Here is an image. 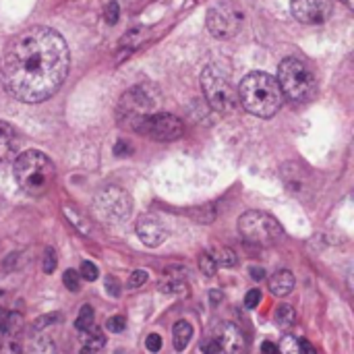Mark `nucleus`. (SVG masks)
I'll return each instance as SVG.
<instances>
[{"instance_id":"1a4fd4ad","label":"nucleus","mask_w":354,"mask_h":354,"mask_svg":"<svg viewBox=\"0 0 354 354\" xmlns=\"http://www.w3.org/2000/svg\"><path fill=\"white\" fill-rule=\"evenodd\" d=\"M205 25H207V29H209V33L214 37L228 39V37H232V35L239 33V29L243 25V12L232 2L222 0V2H216L207 10Z\"/></svg>"},{"instance_id":"ddd939ff","label":"nucleus","mask_w":354,"mask_h":354,"mask_svg":"<svg viewBox=\"0 0 354 354\" xmlns=\"http://www.w3.org/2000/svg\"><path fill=\"white\" fill-rule=\"evenodd\" d=\"M218 344L222 351H226L228 354H245L247 351V338L245 332L234 326V324H222L218 328Z\"/></svg>"},{"instance_id":"a878e982","label":"nucleus","mask_w":354,"mask_h":354,"mask_svg":"<svg viewBox=\"0 0 354 354\" xmlns=\"http://www.w3.org/2000/svg\"><path fill=\"white\" fill-rule=\"evenodd\" d=\"M199 270H201L203 276H207V278H212V276L216 274L218 266H216V261L212 259L209 253H201V255H199Z\"/></svg>"},{"instance_id":"5701e85b","label":"nucleus","mask_w":354,"mask_h":354,"mask_svg":"<svg viewBox=\"0 0 354 354\" xmlns=\"http://www.w3.org/2000/svg\"><path fill=\"white\" fill-rule=\"evenodd\" d=\"M64 216H66V218L71 220V224H73V226H75V228H77V230H79L81 234H85V236H87V234L91 232L89 224H87V222H85V220H83V218H81V216H79L77 212H73L71 207H64Z\"/></svg>"},{"instance_id":"a211bd4d","label":"nucleus","mask_w":354,"mask_h":354,"mask_svg":"<svg viewBox=\"0 0 354 354\" xmlns=\"http://www.w3.org/2000/svg\"><path fill=\"white\" fill-rule=\"evenodd\" d=\"M23 354H58V351H56V344L50 338L39 336V338H35V340H31L27 344V348H25Z\"/></svg>"},{"instance_id":"7c9ffc66","label":"nucleus","mask_w":354,"mask_h":354,"mask_svg":"<svg viewBox=\"0 0 354 354\" xmlns=\"http://www.w3.org/2000/svg\"><path fill=\"white\" fill-rule=\"evenodd\" d=\"M0 354H23V348H21V344L10 336V338H6V340H4V344H2V353Z\"/></svg>"},{"instance_id":"6e6552de","label":"nucleus","mask_w":354,"mask_h":354,"mask_svg":"<svg viewBox=\"0 0 354 354\" xmlns=\"http://www.w3.org/2000/svg\"><path fill=\"white\" fill-rule=\"evenodd\" d=\"M95 214L108 224H120L131 216V197L120 187H106L95 195Z\"/></svg>"},{"instance_id":"aec40b11","label":"nucleus","mask_w":354,"mask_h":354,"mask_svg":"<svg viewBox=\"0 0 354 354\" xmlns=\"http://www.w3.org/2000/svg\"><path fill=\"white\" fill-rule=\"evenodd\" d=\"M19 322H21V315L19 313H10L4 307H0V332L15 334L17 328H19Z\"/></svg>"},{"instance_id":"9b49d317","label":"nucleus","mask_w":354,"mask_h":354,"mask_svg":"<svg viewBox=\"0 0 354 354\" xmlns=\"http://www.w3.org/2000/svg\"><path fill=\"white\" fill-rule=\"evenodd\" d=\"M292 15L303 25H322L330 19L334 2L332 0H290Z\"/></svg>"},{"instance_id":"c756f323","label":"nucleus","mask_w":354,"mask_h":354,"mask_svg":"<svg viewBox=\"0 0 354 354\" xmlns=\"http://www.w3.org/2000/svg\"><path fill=\"white\" fill-rule=\"evenodd\" d=\"M60 322V313H50V315H44V317H37L35 319V330H44V328H48V326H52V324H58Z\"/></svg>"},{"instance_id":"ea45409f","label":"nucleus","mask_w":354,"mask_h":354,"mask_svg":"<svg viewBox=\"0 0 354 354\" xmlns=\"http://www.w3.org/2000/svg\"><path fill=\"white\" fill-rule=\"evenodd\" d=\"M299 353L301 354H317V351L313 348V344L309 340H301L299 342Z\"/></svg>"},{"instance_id":"b1692460","label":"nucleus","mask_w":354,"mask_h":354,"mask_svg":"<svg viewBox=\"0 0 354 354\" xmlns=\"http://www.w3.org/2000/svg\"><path fill=\"white\" fill-rule=\"evenodd\" d=\"M62 282H64V286L71 292H79L81 290V276H79L77 270H66L64 276H62Z\"/></svg>"},{"instance_id":"39448f33","label":"nucleus","mask_w":354,"mask_h":354,"mask_svg":"<svg viewBox=\"0 0 354 354\" xmlns=\"http://www.w3.org/2000/svg\"><path fill=\"white\" fill-rule=\"evenodd\" d=\"M278 85L282 95L292 102H307L315 93V75L299 58H286L278 71Z\"/></svg>"},{"instance_id":"2eb2a0df","label":"nucleus","mask_w":354,"mask_h":354,"mask_svg":"<svg viewBox=\"0 0 354 354\" xmlns=\"http://www.w3.org/2000/svg\"><path fill=\"white\" fill-rule=\"evenodd\" d=\"M292 288H295V276H292L288 270L276 272V274L272 276V280H270V290H272V295H276V297H286V295L292 292Z\"/></svg>"},{"instance_id":"72a5a7b5","label":"nucleus","mask_w":354,"mask_h":354,"mask_svg":"<svg viewBox=\"0 0 354 354\" xmlns=\"http://www.w3.org/2000/svg\"><path fill=\"white\" fill-rule=\"evenodd\" d=\"M145 282H147V272H145V270H137V272L131 274V280H129L131 288H139V286H143Z\"/></svg>"},{"instance_id":"58836bf2","label":"nucleus","mask_w":354,"mask_h":354,"mask_svg":"<svg viewBox=\"0 0 354 354\" xmlns=\"http://www.w3.org/2000/svg\"><path fill=\"white\" fill-rule=\"evenodd\" d=\"M249 276H251L255 282H261V280L266 278V270H263V268H259V266H257V268L253 266V268H249Z\"/></svg>"},{"instance_id":"473e14b6","label":"nucleus","mask_w":354,"mask_h":354,"mask_svg":"<svg viewBox=\"0 0 354 354\" xmlns=\"http://www.w3.org/2000/svg\"><path fill=\"white\" fill-rule=\"evenodd\" d=\"M145 348L149 353H160L162 351V336L160 334H149L145 340Z\"/></svg>"},{"instance_id":"393cba45","label":"nucleus","mask_w":354,"mask_h":354,"mask_svg":"<svg viewBox=\"0 0 354 354\" xmlns=\"http://www.w3.org/2000/svg\"><path fill=\"white\" fill-rule=\"evenodd\" d=\"M56 266H58V259H56V251L52 247L46 249L44 253V261H41V270L44 274H54L56 272Z\"/></svg>"},{"instance_id":"4468645a","label":"nucleus","mask_w":354,"mask_h":354,"mask_svg":"<svg viewBox=\"0 0 354 354\" xmlns=\"http://www.w3.org/2000/svg\"><path fill=\"white\" fill-rule=\"evenodd\" d=\"M17 153V133L8 122L0 120V168L12 162Z\"/></svg>"},{"instance_id":"4c0bfd02","label":"nucleus","mask_w":354,"mask_h":354,"mask_svg":"<svg viewBox=\"0 0 354 354\" xmlns=\"http://www.w3.org/2000/svg\"><path fill=\"white\" fill-rule=\"evenodd\" d=\"M131 151H133V149H131V145H129L127 141H118L116 147H114V153H116V156H129Z\"/></svg>"},{"instance_id":"79ce46f5","label":"nucleus","mask_w":354,"mask_h":354,"mask_svg":"<svg viewBox=\"0 0 354 354\" xmlns=\"http://www.w3.org/2000/svg\"><path fill=\"white\" fill-rule=\"evenodd\" d=\"M209 297H212V305H218V301L222 299V295H220L218 290H212V295H209Z\"/></svg>"},{"instance_id":"423d86ee","label":"nucleus","mask_w":354,"mask_h":354,"mask_svg":"<svg viewBox=\"0 0 354 354\" xmlns=\"http://www.w3.org/2000/svg\"><path fill=\"white\" fill-rule=\"evenodd\" d=\"M239 232L243 239L255 247H272L284 239V228L280 222L266 212H245L239 218Z\"/></svg>"},{"instance_id":"f257e3e1","label":"nucleus","mask_w":354,"mask_h":354,"mask_svg":"<svg viewBox=\"0 0 354 354\" xmlns=\"http://www.w3.org/2000/svg\"><path fill=\"white\" fill-rule=\"evenodd\" d=\"M71 54L64 37L50 27H29L15 35L0 56V83L25 104L52 97L68 75Z\"/></svg>"},{"instance_id":"6ab92c4d","label":"nucleus","mask_w":354,"mask_h":354,"mask_svg":"<svg viewBox=\"0 0 354 354\" xmlns=\"http://www.w3.org/2000/svg\"><path fill=\"white\" fill-rule=\"evenodd\" d=\"M212 259L216 261V266H222V268H232L236 266V253L228 247H216L214 253H209Z\"/></svg>"},{"instance_id":"37998d69","label":"nucleus","mask_w":354,"mask_h":354,"mask_svg":"<svg viewBox=\"0 0 354 354\" xmlns=\"http://www.w3.org/2000/svg\"><path fill=\"white\" fill-rule=\"evenodd\" d=\"M4 295H6V288H4V286H2V280H0V299H2V297H4Z\"/></svg>"},{"instance_id":"f704fd0d","label":"nucleus","mask_w":354,"mask_h":354,"mask_svg":"<svg viewBox=\"0 0 354 354\" xmlns=\"http://www.w3.org/2000/svg\"><path fill=\"white\" fill-rule=\"evenodd\" d=\"M201 353L203 354H220L222 353V348H220V344H218V340H216V338H209V340H205V342L201 344Z\"/></svg>"},{"instance_id":"cd10ccee","label":"nucleus","mask_w":354,"mask_h":354,"mask_svg":"<svg viewBox=\"0 0 354 354\" xmlns=\"http://www.w3.org/2000/svg\"><path fill=\"white\" fill-rule=\"evenodd\" d=\"M278 354H301L299 353V340L292 336H284L278 346Z\"/></svg>"},{"instance_id":"f03ea898","label":"nucleus","mask_w":354,"mask_h":354,"mask_svg":"<svg viewBox=\"0 0 354 354\" xmlns=\"http://www.w3.org/2000/svg\"><path fill=\"white\" fill-rule=\"evenodd\" d=\"M239 102L247 112L259 118H272L282 108V91L278 81L268 73H249L239 85Z\"/></svg>"},{"instance_id":"f3484780","label":"nucleus","mask_w":354,"mask_h":354,"mask_svg":"<svg viewBox=\"0 0 354 354\" xmlns=\"http://www.w3.org/2000/svg\"><path fill=\"white\" fill-rule=\"evenodd\" d=\"M106 344V338L100 330L91 328V334L87 332V338H83V348L81 354H97L102 351V346Z\"/></svg>"},{"instance_id":"c85d7f7f","label":"nucleus","mask_w":354,"mask_h":354,"mask_svg":"<svg viewBox=\"0 0 354 354\" xmlns=\"http://www.w3.org/2000/svg\"><path fill=\"white\" fill-rule=\"evenodd\" d=\"M127 328V319L122 315H114L106 322V330L112 332V334H120L122 330Z\"/></svg>"},{"instance_id":"dca6fc26","label":"nucleus","mask_w":354,"mask_h":354,"mask_svg":"<svg viewBox=\"0 0 354 354\" xmlns=\"http://www.w3.org/2000/svg\"><path fill=\"white\" fill-rule=\"evenodd\" d=\"M193 338V326L189 322H176L174 326V348L183 353Z\"/></svg>"},{"instance_id":"e433bc0d","label":"nucleus","mask_w":354,"mask_h":354,"mask_svg":"<svg viewBox=\"0 0 354 354\" xmlns=\"http://www.w3.org/2000/svg\"><path fill=\"white\" fill-rule=\"evenodd\" d=\"M106 21L110 23V25H114L116 21H118V4L116 2H110L108 6H106Z\"/></svg>"},{"instance_id":"bb28decb","label":"nucleus","mask_w":354,"mask_h":354,"mask_svg":"<svg viewBox=\"0 0 354 354\" xmlns=\"http://www.w3.org/2000/svg\"><path fill=\"white\" fill-rule=\"evenodd\" d=\"M79 276H81L83 280H87V282H95L97 276H100L97 266L91 263V261H83V263H81V270H79Z\"/></svg>"},{"instance_id":"7ed1b4c3","label":"nucleus","mask_w":354,"mask_h":354,"mask_svg":"<svg viewBox=\"0 0 354 354\" xmlns=\"http://www.w3.org/2000/svg\"><path fill=\"white\" fill-rule=\"evenodd\" d=\"M15 178L27 195L41 197L56 180V166L46 153L29 149L15 160Z\"/></svg>"},{"instance_id":"f8f14e48","label":"nucleus","mask_w":354,"mask_h":354,"mask_svg":"<svg viewBox=\"0 0 354 354\" xmlns=\"http://www.w3.org/2000/svg\"><path fill=\"white\" fill-rule=\"evenodd\" d=\"M137 236L145 247H160L166 241V228L156 216H141L137 226H135Z\"/></svg>"},{"instance_id":"9d476101","label":"nucleus","mask_w":354,"mask_h":354,"mask_svg":"<svg viewBox=\"0 0 354 354\" xmlns=\"http://www.w3.org/2000/svg\"><path fill=\"white\" fill-rule=\"evenodd\" d=\"M137 133H141L153 141H176L183 137L185 127H183L178 116L168 114V112H160V114L147 116Z\"/></svg>"},{"instance_id":"c9c22d12","label":"nucleus","mask_w":354,"mask_h":354,"mask_svg":"<svg viewBox=\"0 0 354 354\" xmlns=\"http://www.w3.org/2000/svg\"><path fill=\"white\" fill-rule=\"evenodd\" d=\"M106 292H108L110 297H120V284H118L116 278H112V276L106 278Z\"/></svg>"},{"instance_id":"4be33fe9","label":"nucleus","mask_w":354,"mask_h":354,"mask_svg":"<svg viewBox=\"0 0 354 354\" xmlns=\"http://www.w3.org/2000/svg\"><path fill=\"white\" fill-rule=\"evenodd\" d=\"M297 319V313L290 305H280L278 311H276V322L280 328H290Z\"/></svg>"},{"instance_id":"20e7f679","label":"nucleus","mask_w":354,"mask_h":354,"mask_svg":"<svg viewBox=\"0 0 354 354\" xmlns=\"http://www.w3.org/2000/svg\"><path fill=\"white\" fill-rule=\"evenodd\" d=\"M201 87L209 106L222 114H230L239 108V91L230 81V75L218 64L205 66L201 73Z\"/></svg>"},{"instance_id":"412c9836","label":"nucleus","mask_w":354,"mask_h":354,"mask_svg":"<svg viewBox=\"0 0 354 354\" xmlns=\"http://www.w3.org/2000/svg\"><path fill=\"white\" fill-rule=\"evenodd\" d=\"M93 319H95V313H93V307L91 305H83L81 311H79V317L75 322V328L79 332H89L93 328Z\"/></svg>"},{"instance_id":"0eeeda50","label":"nucleus","mask_w":354,"mask_h":354,"mask_svg":"<svg viewBox=\"0 0 354 354\" xmlns=\"http://www.w3.org/2000/svg\"><path fill=\"white\" fill-rule=\"evenodd\" d=\"M158 106L153 87L149 85H137L129 89L118 104V122L127 129L139 131L143 120L151 116L153 108Z\"/></svg>"},{"instance_id":"a19ab883","label":"nucleus","mask_w":354,"mask_h":354,"mask_svg":"<svg viewBox=\"0 0 354 354\" xmlns=\"http://www.w3.org/2000/svg\"><path fill=\"white\" fill-rule=\"evenodd\" d=\"M261 354H278V346L272 342H263L261 344Z\"/></svg>"},{"instance_id":"2f4dec72","label":"nucleus","mask_w":354,"mask_h":354,"mask_svg":"<svg viewBox=\"0 0 354 354\" xmlns=\"http://www.w3.org/2000/svg\"><path fill=\"white\" fill-rule=\"evenodd\" d=\"M259 303H261V290L259 288H253L251 292H247V297H245L247 309H255V307H259Z\"/></svg>"},{"instance_id":"c03bdc74","label":"nucleus","mask_w":354,"mask_h":354,"mask_svg":"<svg viewBox=\"0 0 354 354\" xmlns=\"http://www.w3.org/2000/svg\"><path fill=\"white\" fill-rule=\"evenodd\" d=\"M344 4H348V6H353V0H342Z\"/></svg>"}]
</instances>
